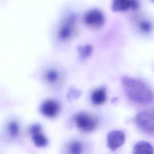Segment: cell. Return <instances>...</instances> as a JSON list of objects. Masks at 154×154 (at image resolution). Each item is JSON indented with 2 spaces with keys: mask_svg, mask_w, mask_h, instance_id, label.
<instances>
[{
  "mask_svg": "<svg viewBox=\"0 0 154 154\" xmlns=\"http://www.w3.org/2000/svg\"><path fill=\"white\" fill-rule=\"evenodd\" d=\"M92 50H93L92 46L89 45L79 46L78 48V51L79 57L83 59L89 57L92 52Z\"/></svg>",
  "mask_w": 154,
  "mask_h": 154,
  "instance_id": "14",
  "label": "cell"
},
{
  "mask_svg": "<svg viewBox=\"0 0 154 154\" xmlns=\"http://www.w3.org/2000/svg\"><path fill=\"white\" fill-rule=\"evenodd\" d=\"M107 146L111 150H116L122 146L125 141V134L119 130H114L107 134Z\"/></svg>",
  "mask_w": 154,
  "mask_h": 154,
  "instance_id": "6",
  "label": "cell"
},
{
  "mask_svg": "<svg viewBox=\"0 0 154 154\" xmlns=\"http://www.w3.org/2000/svg\"><path fill=\"white\" fill-rule=\"evenodd\" d=\"M92 102L94 105H100L106 99V93L104 88H99L94 90L91 96Z\"/></svg>",
  "mask_w": 154,
  "mask_h": 154,
  "instance_id": "10",
  "label": "cell"
},
{
  "mask_svg": "<svg viewBox=\"0 0 154 154\" xmlns=\"http://www.w3.org/2000/svg\"><path fill=\"white\" fill-rule=\"evenodd\" d=\"M29 132L32 141L35 146L44 147L48 144V140L42 132V127L39 125H34L30 127Z\"/></svg>",
  "mask_w": 154,
  "mask_h": 154,
  "instance_id": "7",
  "label": "cell"
},
{
  "mask_svg": "<svg viewBox=\"0 0 154 154\" xmlns=\"http://www.w3.org/2000/svg\"><path fill=\"white\" fill-rule=\"evenodd\" d=\"M75 18L73 16L67 17L61 23L58 32V38L61 41H66L70 39L75 29Z\"/></svg>",
  "mask_w": 154,
  "mask_h": 154,
  "instance_id": "4",
  "label": "cell"
},
{
  "mask_svg": "<svg viewBox=\"0 0 154 154\" xmlns=\"http://www.w3.org/2000/svg\"><path fill=\"white\" fill-rule=\"evenodd\" d=\"M152 1H154V0H152Z\"/></svg>",
  "mask_w": 154,
  "mask_h": 154,
  "instance_id": "18",
  "label": "cell"
},
{
  "mask_svg": "<svg viewBox=\"0 0 154 154\" xmlns=\"http://www.w3.org/2000/svg\"><path fill=\"white\" fill-rule=\"evenodd\" d=\"M75 123L77 127L84 132H91L97 126L96 120L85 112H80L75 117Z\"/></svg>",
  "mask_w": 154,
  "mask_h": 154,
  "instance_id": "3",
  "label": "cell"
},
{
  "mask_svg": "<svg viewBox=\"0 0 154 154\" xmlns=\"http://www.w3.org/2000/svg\"><path fill=\"white\" fill-rule=\"evenodd\" d=\"M137 126L149 134H154V108L138 113L135 116Z\"/></svg>",
  "mask_w": 154,
  "mask_h": 154,
  "instance_id": "2",
  "label": "cell"
},
{
  "mask_svg": "<svg viewBox=\"0 0 154 154\" xmlns=\"http://www.w3.org/2000/svg\"><path fill=\"white\" fill-rule=\"evenodd\" d=\"M85 23L92 27L97 28L102 26L105 22V17L103 13L98 10H91L84 16Z\"/></svg>",
  "mask_w": 154,
  "mask_h": 154,
  "instance_id": "5",
  "label": "cell"
},
{
  "mask_svg": "<svg viewBox=\"0 0 154 154\" xmlns=\"http://www.w3.org/2000/svg\"><path fill=\"white\" fill-rule=\"evenodd\" d=\"M7 130L11 137L16 138L19 134V126L18 123L15 121L10 122L8 124Z\"/></svg>",
  "mask_w": 154,
  "mask_h": 154,
  "instance_id": "13",
  "label": "cell"
},
{
  "mask_svg": "<svg viewBox=\"0 0 154 154\" xmlns=\"http://www.w3.org/2000/svg\"><path fill=\"white\" fill-rule=\"evenodd\" d=\"M140 29L144 33L149 32L152 29V25L151 23L147 20H143L140 22L139 25Z\"/></svg>",
  "mask_w": 154,
  "mask_h": 154,
  "instance_id": "16",
  "label": "cell"
},
{
  "mask_svg": "<svg viewBox=\"0 0 154 154\" xmlns=\"http://www.w3.org/2000/svg\"><path fill=\"white\" fill-rule=\"evenodd\" d=\"M80 96V92L76 88L71 87L69 89L67 97L69 99H75Z\"/></svg>",
  "mask_w": 154,
  "mask_h": 154,
  "instance_id": "17",
  "label": "cell"
},
{
  "mask_svg": "<svg viewBox=\"0 0 154 154\" xmlns=\"http://www.w3.org/2000/svg\"><path fill=\"white\" fill-rule=\"evenodd\" d=\"M59 111L60 106L54 100H47L43 102L40 106V112L47 117H54L58 115Z\"/></svg>",
  "mask_w": 154,
  "mask_h": 154,
  "instance_id": "8",
  "label": "cell"
},
{
  "mask_svg": "<svg viewBox=\"0 0 154 154\" xmlns=\"http://www.w3.org/2000/svg\"><path fill=\"white\" fill-rule=\"evenodd\" d=\"M60 75L57 70L55 69H49L46 71L45 75L46 81L50 84H54L59 79Z\"/></svg>",
  "mask_w": 154,
  "mask_h": 154,
  "instance_id": "12",
  "label": "cell"
},
{
  "mask_svg": "<svg viewBox=\"0 0 154 154\" xmlns=\"http://www.w3.org/2000/svg\"><path fill=\"white\" fill-rule=\"evenodd\" d=\"M131 6L130 0H113L112 7L116 11H124L128 10Z\"/></svg>",
  "mask_w": 154,
  "mask_h": 154,
  "instance_id": "11",
  "label": "cell"
},
{
  "mask_svg": "<svg viewBox=\"0 0 154 154\" xmlns=\"http://www.w3.org/2000/svg\"><path fill=\"white\" fill-rule=\"evenodd\" d=\"M133 152L135 154H150L153 153V148L149 143L141 141L135 145Z\"/></svg>",
  "mask_w": 154,
  "mask_h": 154,
  "instance_id": "9",
  "label": "cell"
},
{
  "mask_svg": "<svg viewBox=\"0 0 154 154\" xmlns=\"http://www.w3.org/2000/svg\"><path fill=\"white\" fill-rule=\"evenodd\" d=\"M122 84L127 96L140 104H150L154 100V93L141 80L129 76L122 78Z\"/></svg>",
  "mask_w": 154,
  "mask_h": 154,
  "instance_id": "1",
  "label": "cell"
},
{
  "mask_svg": "<svg viewBox=\"0 0 154 154\" xmlns=\"http://www.w3.org/2000/svg\"><path fill=\"white\" fill-rule=\"evenodd\" d=\"M68 150L70 153L79 154L82 151V145L77 141H72L68 145Z\"/></svg>",
  "mask_w": 154,
  "mask_h": 154,
  "instance_id": "15",
  "label": "cell"
}]
</instances>
